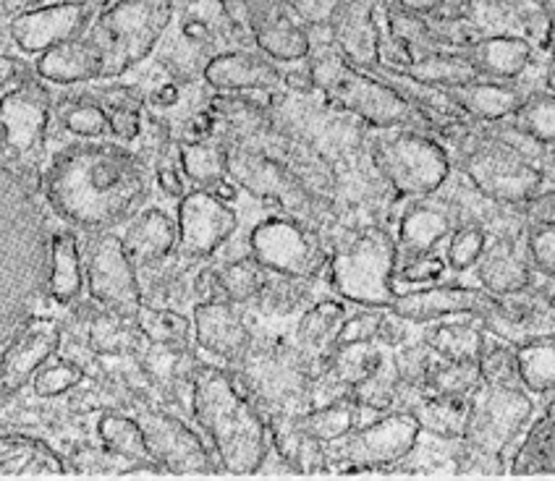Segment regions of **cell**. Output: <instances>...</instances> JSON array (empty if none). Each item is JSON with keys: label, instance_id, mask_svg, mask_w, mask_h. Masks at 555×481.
Segmentation results:
<instances>
[{"label": "cell", "instance_id": "cell-1", "mask_svg": "<svg viewBox=\"0 0 555 481\" xmlns=\"http://www.w3.org/2000/svg\"><path fill=\"white\" fill-rule=\"evenodd\" d=\"M42 194L61 223L81 236L118 231L153 202L155 179L134 144L66 142L42 166Z\"/></svg>", "mask_w": 555, "mask_h": 481}, {"label": "cell", "instance_id": "cell-2", "mask_svg": "<svg viewBox=\"0 0 555 481\" xmlns=\"http://www.w3.org/2000/svg\"><path fill=\"white\" fill-rule=\"evenodd\" d=\"M192 419L216 451L223 473H260L270 451L268 419L231 366L202 361L194 377Z\"/></svg>", "mask_w": 555, "mask_h": 481}, {"label": "cell", "instance_id": "cell-3", "mask_svg": "<svg viewBox=\"0 0 555 481\" xmlns=\"http://www.w3.org/2000/svg\"><path fill=\"white\" fill-rule=\"evenodd\" d=\"M399 246L393 231L380 225L362 227L333 246L327 262V283L333 296L351 307L390 309L399 296L396 288Z\"/></svg>", "mask_w": 555, "mask_h": 481}, {"label": "cell", "instance_id": "cell-4", "mask_svg": "<svg viewBox=\"0 0 555 481\" xmlns=\"http://www.w3.org/2000/svg\"><path fill=\"white\" fill-rule=\"evenodd\" d=\"M179 0H113L98 11L87 35L103 48V79H124L153 61Z\"/></svg>", "mask_w": 555, "mask_h": 481}, {"label": "cell", "instance_id": "cell-5", "mask_svg": "<svg viewBox=\"0 0 555 481\" xmlns=\"http://www.w3.org/2000/svg\"><path fill=\"white\" fill-rule=\"evenodd\" d=\"M370 160L399 199L438 194L453 173L451 152L435 134L414 129H370Z\"/></svg>", "mask_w": 555, "mask_h": 481}, {"label": "cell", "instance_id": "cell-6", "mask_svg": "<svg viewBox=\"0 0 555 481\" xmlns=\"http://www.w3.org/2000/svg\"><path fill=\"white\" fill-rule=\"evenodd\" d=\"M233 48H251L220 0H179L153 63L181 79H202L207 63Z\"/></svg>", "mask_w": 555, "mask_h": 481}, {"label": "cell", "instance_id": "cell-7", "mask_svg": "<svg viewBox=\"0 0 555 481\" xmlns=\"http://www.w3.org/2000/svg\"><path fill=\"white\" fill-rule=\"evenodd\" d=\"M422 440L409 411L380 414L340 440L325 445L327 473H377L399 468Z\"/></svg>", "mask_w": 555, "mask_h": 481}, {"label": "cell", "instance_id": "cell-8", "mask_svg": "<svg viewBox=\"0 0 555 481\" xmlns=\"http://www.w3.org/2000/svg\"><path fill=\"white\" fill-rule=\"evenodd\" d=\"M244 251L270 272L323 277L327 275L333 249H327L318 227L275 207L249 227L244 236Z\"/></svg>", "mask_w": 555, "mask_h": 481}, {"label": "cell", "instance_id": "cell-9", "mask_svg": "<svg viewBox=\"0 0 555 481\" xmlns=\"http://www.w3.org/2000/svg\"><path fill=\"white\" fill-rule=\"evenodd\" d=\"M55 87L40 76L18 90L3 94L0 123H3L5 162L14 168H37L48 162V144L55 131L53 118Z\"/></svg>", "mask_w": 555, "mask_h": 481}, {"label": "cell", "instance_id": "cell-10", "mask_svg": "<svg viewBox=\"0 0 555 481\" xmlns=\"http://www.w3.org/2000/svg\"><path fill=\"white\" fill-rule=\"evenodd\" d=\"M534 414H538V408H534L532 392L525 388H503V385L482 382V388L472 395L469 427H466L464 442L475 451L506 464Z\"/></svg>", "mask_w": 555, "mask_h": 481}, {"label": "cell", "instance_id": "cell-11", "mask_svg": "<svg viewBox=\"0 0 555 481\" xmlns=\"http://www.w3.org/2000/svg\"><path fill=\"white\" fill-rule=\"evenodd\" d=\"M134 414L163 473H223L216 451L192 416L155 403H142Z\"/></svg>", "mask_w": 555, "mask_h": 481}, {"label": "cell", "instance_id": "cell-12", "mask_svg": "<svg viewBox=\"0 0 555 481\" xmlns=\"http://www.w3.org/2000/svg\"><path fill=\"white\" fill-rule=\"evenodd\" d=\"M220 5L244 40L281 66L307 61L312 53L309 27L283 0H220Z\"/></svg>", "mask_w": 555, "mask_h": 481}, {"label": "cell", "instance_id": "cell-13", "mask_svg": "<svg viewBox=\"0 0 555 481\" xmlns=\"http://www.w3.org/2000/svg\"><path fill=\"white\" fill-rule=\"evenodd\" d=\"M87 296L108 312L137 316L142 312V283L129 251L124 249L121 233L103 231L85 236Z\"/></svg>", "mask_w": 555, "mask_h": 481}, {"label": "cell", "instance_id": "cell-14", "mask_svg": "<svg viewBox=\"0 0 555 481\" xmlns=\"http://www.w3.org/2000/svg\"><path fill=\"white\" fill-rule=\"evenodd\" d=\"M236 199L210 192V188L192 186L176 202V218H179V249L176 255L189 262H210L225 246L236 238L242 227Z\"/></svg>", "mask_w": 555, "mask_h": 481}, {"label": "cell", "instance_id": "cell-15", "mask_svg": "<svg viewBox=\"0 0 555 481\" xmlns=\"http://www.w3.org/2000/svg\"><path fill=\"white\" fill-rule=\"evenodd\" d=\"M98 9L87 0H53L22 14L3 18L5 46L18 50L24 58H40L50 48L77 40L90 31Z\"/></svg>", "mask_w": 555, "mask_h": 481}, {"label": "cell", "instance_id": "cell-16", "mask_svg": "<svg viewBox=\"0 0 555 481\" xmlns=\"http://www.w3.org/2000/svg\"><path fill=\"white\" fill-rule=\"evenodd\" d=\"M390 312L403 316L416 327L440 320H456V316L485 320V316L498 312V296L477 286V283L446 281L438 286L403 290L390 303Z\"/></svg>", "mask_w": 555, "mask_h": 481}, {"label": "cell", "instance_id": "cell-17", "mask_svg": "<svg viewBox=\"0 0 555 481\" xmlns=\"http://www.w3.org/2000/svg\"><path fill=\"white\" fill-rule=\"evenodd\" d=\"M63 343H66V330L55 316H29L3 346V364H0L3 398H14L24 388H29L31 377L55 353L63 351Z\"/></svg>", "mask_w": 555, "mask_h": 481}, {"label": "cell", "instance_id": "cell-18", "mask_svg": "<svg viewBox=\"0 0 555 481\" xmlns=\"http://www.w3.org/2000/svg\"><path fill=\"white\" fill-rule=\"evenodd\" d=\"M194 346L218 364L236 366L255 346V330L247 320V309L225 299L197 301L192 307Z\"/></svg>", "mask_w": 555, "mask_h": 481}, {"label": "cell", "instance_id": "cell-19", "mask_svg": "<svg viewBox=\"0 0 555 481\" xmlns=\"http://www.w3.org/2000/svg\"><path fill=\"white\" fill-rule=\"evenodd\" d=\"M462 214L440 194L406 199V207L396 220L393 238L399 246V259L440 251L451 233L462 225Z\"/></svg>", "mask_w": 555, "mask_h": 481}, {"label": "cell", "instance_id": "cell-20", "mask_svg": "<svg viewBox=\"0 0 555 481\" xmlns=\"http://www.w3.org/2000/svg\"><path fill=\"white\" fill-rule=\"evenodd\" d=\"M202 79L216 92H286V68L257 48H233L216 55Z\"/></svg>", "mask_w": 555, "mask_h": 481}, {"label": "cell", "instance_id": "cell-21", "mask_svg": "<svg viewBox=\"0 0 555 481\" xmlns=\"http://www.w3.org/2000/svg\"><path fill=\"white\" fill-rule=\"evenodd\" d=\"M333 46L349 66L375 72L383 63L380 55V22L377 3L372 0H340L331 18Z\"/></svg>", "mask_w": 555, "mask_h": 481}, {"label": "cell", "instance_id": "cell-22", "mask_svg": "<svg viewBox=\"0 0 555 481\" xmlns=\"http://www.w3.org/2000/svg\"><path fill=\"white\" fill-rule=\"evenodd\" d=\"M48 299L55 307L68 312L85 301L87 272H85V236L77 227L63 223L53 231L48 244V270H46Z\"/></svg>", "mask_w": 555, "mask_h": 481}, {"label": "cell", "instance_id": "cell-23", "mask_svg": "<svg viewBox=\"0 0 555 481\" xmlns=\"http://www.w3.org/2000/svg\"><path fill=\"white\" fill-rule=\"evenodd\" d=\"M124 249L134 259L137 270L163 262L179 249V218L176 210L150 202L124 227H118Z\"/></svg>", "mask_w": 555, "mask_h": 481}, {"label": "cell", "instance_id": "cell-24", "mask_svg": "<svg viewBox=\"0 0 555 481\" xmlns=\"http://www.w3.org/2000/svg\"><path fill=\"white\" fill-rule=\"evenodd\" d=\"M475 283L493 296H508L534 286L538 275H534L532 264L525 255V233H519V236H493L488 251L475 268Z\"/></svg>", "mask_w": 555, "mask_h": 481}, {"label": "cell", "instance_id": "cell-25", "mask_svg": "<svg viewBox=\"0 0 555 481\" xmlns=\"http://www.w3.org/2000/svg\"><path fill=\"white\" fill-rule=\"evenodd\" d=\"M35 72L50 87H81L100 81L105 72L103 48L90 35L77 37L35 58Z\"/></svg>", "mask_w": 555, "mask_h": 481}, {"label": "cell", "instance_id": "cell-26", "mask_svg": "<svg viewBox=\"0 0 555 481\" xmlns=\"http://www.w3.org/2000/svg\"><path fill=\"white\" fill-rule=\"evenodd\" d=\"M466 53L485 79L519 81L538 58L540 48L529 42L525 35L498 31V35H479V40Z\"/></svg>", "mask_w": 555, "mask_h": 481}, {"label": "cell", "instance_id": "cell-27", "mask_svg": "<svg viewBox=\"0 0 555 481\" xmlns=\"http://www.w3.org/2000/svg\"><path fill=\"white\" fill-rule=\"evenodd\" d=\"M354 312L351 303H346L338 296H323L320 301H314L312 307H307L305 312L299 314V322H296V346L312 359L314 369L325 364L331 359V353L336 351L338 335L344 330L346 320Z\"/></svg>", "mask_w": 555, "mask_h": 481}, {"label": "cell", "instance_id": "cell-28", "mask_svg": "<svg viewBox=\"0 0 555 481\" xmlns=\"http://www.w3.org/2000/svg\"><path fill=\"white\" fill-rule=\"evenodd\" d=\"M202 264L205 262H189V259L173 255L139 270L144 303L186 312V301H192V307L197 303V275Z\"/></svg>", "mask_w": 555, "mask_h": 481}, {"label": "cell", "instance_id": "cell-29", "mask_svg": "<svg viewBox=\"0 0 555 481\" xmlns=\"http://www.w3.org/2000/svg\"><path fill=\"white\" fill-rule=\"evenodd\" d=\"M53 118L55 131H61L66 142L72 139L74 142L113 139L108 113L85 87H55Z\"/></svg>", "mask_w": 555, "mask_h": 481}, {"label": "cell", "instance_id": "cell-30", "mask_svg": "<svg viewBox=\"0 0 555 481\" xmlns=\"http://www.w3.org/2000/svg\"><path fill=\"white\" fill-rule=\"evenodd\" d=\"M81 87L105 107L111 118L113 139L124 144H137L144 131V116H147L142 84L124 79H100Z\"/></svg>", "mask_w": 555, "mask_h": 481}, {"label": "cell", "instance_id": "cell-31", "mask_svg": "<svg viewBox=\"0 0 555 481\" xmlns=\"http://www.w3.org/2000/svg\"><path fill=\"white\" fill-rule=\"evenodd\" d=\"M448 92L466 113V118L477 120V123H503V120H511L527 98L516 81H495L485 79V76L464 87H453Z\"/></svg>", "mask_w": 555, "mask_h": 481}, {"label": "cell", "instance_id": "cell-32", "mask_svg": "<svg viewBox=\"0 0 555 481\" xmlns=\"http://www.w3.org/2000/svg\"><path fill=\"white\" fill-rule=\"evenodd\" d=\"M181 150V166L192 186L210 188L229 199H238L242 188L231 179L229 170V142L220 136L202 139V142H184Z\"/></svg>", "mask_w": 555, "mask_h": 481}, {"label": "cell", "instance_id": "cell-33", "mask_svg": "<svg viewBox=\"0 0 555 481\" xmlns=\"http://www.w3.org/2000/svg\"><path fill=\"white\" fill-rule=\"evenodd\" d=\"M0 473L3 477H42L68 473L66 455L55 451L42 437L27 432H5L0 440Z\"/></svg>", "mask_w": 555, "mask_h": 481}, {"label": "cell", "instance_id": "cell-34", "mask_svg": "<svg viewBox=\"0 0 555 481\" xmlns=\"http://www.w3.org/2000/svg\"><path fill=\"white\" fill-rule=\"evenodd\" d=\"M94 440H98L100 445L111 447L113 453L134 460L137 466L144 468V473H163L153 451H150L147 437H144V429L142 424H139L137 414H129V411L124 408L98 411V419H94Z\"/></svg>", "mask_w": 555, "mask_h": 481}, {"label": "cell", "instance_id": "cell-35", "mask_svg": "<svg viewBox=\"0 0 555 481\" xmlns=\"http://www.w3.org/2000/svg\"><path fill=\"white\" fill-rule=\"evenodd\" d=\"M144 346H147V340H144L137 316L98 309L90 327H87V351L98 359H137L144 351Z\"/></svg>", "mask_w": 555, "mask_h": 481}, {"label": "cell", "instance_id": "cell-36", "mask_svg": "<svg viewBox=\"0 0 555 481\" xmlns=\"http://www.w3.org/2000/svg\"><path fill=\"white\" fill-rule=\"evenodd\" d=\"M511 473H555V395L529 421L527 432L508 455Z\"/></svg>", "mask_w": 555, "mask_h": 481}, {"label": "cell", "instance_id": "cell-37", "mask_svg": "<svg viewBox=\"0 0 555 481\" xmlns=\"http://www.w3.org/2000/svg\"><path fill=\"white\" fill-rule=\"evenodd\" d=\"M472 398L435 395V392H420L409 403V414L420 421L422 434L440 437V440H464L469 427Z\"/></svg>", "mask_w": 555, "mask_h": 481}, {"label": "cell", "instance_id": "cell-38", "mask_svg": "<svg viewBox=\"0 0 555 481\" xmlns=\"http://www.w3.org/2000/svg\"><path fill=\"white\" fill-rule=\"evenodd\" d=\"M375 416L380 414H375L372 408L362 406L354 395H344V398H336V401L320 403V406L299 414V424L309 437L320 440L323 445H331V442L340 440V437L354 432V429L362 427V424L372 421Z\"/></svg>", "mask_w": 555, "mask_h": 481}, {"label": "cell", "instance_id": "cell-39", "mask_svg": "<svg viewBox=\"0 0 555 481\" xmlns=\"http://www.w3.org/2000/svg\"><path fill=\"white\" fill-rule=\"evenodd\" d=\"M420 338L433 348L435 356L448 361H477L479 351L485 343L482 320H472V316H456V320H440L422 325Z\"/></svg>", "mask_w": 555, "mask_h": 481}, {"label": "cell", "instance_id": "cell-40", "mask_svg": "<svg viewBox=\"0 0 555 481\" xmlns=\"http://www.w3.org/2000/svg\"><path fill=\"white\" fill-rule=\"evenodd\" d=\"M399 72L409 74L422 84L440 87V90H453V87H464L469 81L482 79L469 53H456V50H433V53L420 55Z\"/></svg>", "mask_w": 555, "mask_h": 481}, {"label": "cell", "instance_id": "cell-41", "mask_svg": "<svg viewBox=\"0 0 555 481\" xmlns=\"http://www.w3.org/2000/svg\"><path fill=\"white\" fill-rule=\"evenodd\" d=\"M362 406L375 411V414H393V411H406L414 395L403 388L399 372H396L393 353H386L380 364L370 372L362 382L351 390Z\"/></svg>", "mask_w": 555, "mask_h": 481}, {"label": "cell", "instance_id": "cell-42", "mask_svg": "<svg viewBox=\"0 0 555 481\" xmlns=\"http://www.w3.org/2000/svg\"><path fill=\"white\" fill-rule=\"evenodd\" d=\"M521 388L534 398L555 395V335L516 346Z\"/></svg>", "mask_w": 555, "mask_h": 481}, {"label": "cell", "instance_id": "cell-43", "mask_svg": "<svg viewBox=\"0 0 555 481\" xmlns=\"http://www.w3.org/2000/svg\"><path fill=\"white\" fill-rule=\"evenodd\" d=\"M490 240H493V231L485 223H477V220H466L451 233V238L446 240L440 251H443L453 281H462V275L475 272L479 259L488 251Z\"/></svg>", "mask_w": 555, "mask_h": 481}, {"label": "cell", "instance_id": "cell-44", "mask_svg": "<svg viewBox=\"0 0 555 481\" xmlns=\"http://www.w3.org/2000/svg\"><path fill=\"white\" fill-rule=\"evenodd\" d=\"M87 377H90L87 366L77 356L61 351L31 377L29 390L37 401H61V398L72 395L79 385H85Z\"/></svg>", "mask_w": 555, "mask_h": 481}, {"label": "cell", "instance_id": "cell-45", "mask_svg": "<svg viewBox=\"0 0 555 481\" xmlns=\"http://www.w3.org/2000/svg\"><path fill=\"white\" fill-rule=\"evenodd\" d=\"M139 327L147 343L155 346H194V320L184 309L147 307L137 314Z\"/></svg>", "mask_w": 555, "mask_h": 481}, {"label": "cell", "instance_id": "cell-46", "mask_svg": "<svg viewBox=\"0 0 555 481\" xmlns=\"http://www.w3.org/2000/svg\"><path fill=\"white\" fill-rule=\"evenodd\" d=\"M68 473H81V477H124V473H144L142 466L124 455L113 453L111 447L100 445L98 440L81 442L66 455Z\"/></svg>", "mask_w": 555, "mask_h": 481}, {"label": "cell", "instance_id": "cell-47", "mask_svg": "<svg viewBox=\"0 0 555 481\" xmlns=\"http://www.w3.org/2000/svg\"><path fill=\"white\" fill-rule=\"evenodd\" d=\"M511 123L521 134L540 142L542 147H555V92L545 90V87L529 92L525 103H521L519 110L511 118Z\"/></svg>", "mask_w": 555, "mask_h": 481}, {"label": "cell", "instance_id": "cell-48", "mask_svg": "<svg viewBox=\"0 0 555 481\" xmlns=\"http://www.w3.org/2000/svg\"><path fill=\"white\" fill-rule=\"evenodd\" d=\"M479 375L485 385H503V388H521L519 361H516V346L498 335H485L482 351L477 356Z\"/></svg>", "mask_w": 555, "mask_h": 481}, {"label": "cell", "instance_id": "cell-49", "mask_svg": "<svg viewBox=\"0 0 555 481\" xmlns=\"http://www.w3.org/2000/svg\"><path fill=\"white\" fill-rule=\"evenodd\" d=\"M479 388H482V375L477 361H448L438 356L425 390L435 395L472 398Z\"/></svg>", "mask_w": 555, "mask_h": 481}, {"label": "cell", "instance_id": "cell-50", "mask_svg": "<svg viewBox=\"0 0 555 481\" xmlns=\"http://www.w3.org/2000/svg\"><path fill=\"white\" fill-rule=\"evenodd\" d=\"M390 353H393V364H396V372H399L403 388L412 392L414 398L420 395V392H425L427 377H430L435 361H438L433 348L422 338H414V340H406V343L399 348H393Z\"/></svg>", "mask_w": 555, "mask_h": 481}, {"label": "cell", "instance_id": "cell-51", "mask_svg": "<svg viewBox=\"0 0 555 481\" xmlns=\"http://www.w3.org/2000/svg\"><path fill=\"white\" fill-rule=\"evenodd\" d=\"M448 275H451V270H448L443 251H430V255L399 259L393 281L399 294H403V290L412 288L438 286V283H446Z\"/></svg>", "mask_w": 555, "mask_h": 481}, {"label": "cell", "instance_id": "cell-52", "mask_svg": "<svg viewBox=\"0 0 555 481\" xmlns=\"http://www.w3.org/2000/svg\"><path fill=\"white\" fill-rule=\"evenodd\" d=\"M147 162H150V168H153L155 188L166 196V199L173 202V205L189 192V188H192V183H189L186 173H184V166H181L179 142L163 147L157 155L150 157Z\"/></svg>", "mask_w": 555, "mask_h": 481}, {"label": "cell", "instance_id": "cell-53", "mask_svg": "<svg viewBox=\"0 0 555 481\" xmlns=\"http://www.w3.org/2000/svg\"><path fill=\"white\" fill-rule=\"evenodd\" d=\"M525 255L529 259V264H532L534 275H555V227L527 225Z\"/></svg>", "mask_w": 555, "mask_h": 481}, {"label": "cell", "instance_id": "cell-54", "mask_svg": "<svg viewBox=\"0 0 555 481\" xmlns=\"http://www.w3.org/2000/svg\"><path fill=\"white\" fill-rule=\"evenodd\" d=\"M386 314H388V309L354 307V312L349 314L344 330H340V335H338V346L336 348L351 346V343H370V340H377Z\"/></svg>", "mask_w": 555, "mask_h": 481}, {"label": "cell", "instance_id": "cell-55", "mask_svg": "<svg viewBox=\"0 0 555 481\" xmlns=\"http://www.w3.org/2000/svg\"><path fill=\"white\" fill-rule=\"evenodd\" d=\"M525 214L527 225H547L555 227V186H545L532 199L519 207Z\"/></svg>", "mask_w": 555, "mask_h": 481}, {"label": "cell", "instance_id": "cell-56", "mask_svg": "<svg viewBox=\"0 0 555 481\" xmlns=\"http://www.w3.org/2000/svg\"><path fill=\"white\" fill-rule=\"evenodd\" d=\"M283 3H286L307 27H312V24H331L340 0H283Z\"/></svg>", "mask_w": 555, "mask_h": 481}, {"label": "cell", "instance_id": "cell-57", "mask_svg": "<svg viewBox=\"0 0 555 481\" xmlns=\"http://www.w3.org/2000/svg\"><path fill=\"white\" fill-rule=\"evenodd\" d=\"M416 16H448L453 0H393Z\"/></svg>", "mask_w": 555, "mask_h": 481}, {"label": "cell", "instance_id": "cell-58", "mask_svg": "<svg viewBox=\"0 0 555 481\" xmlns=\"http://www.w3.org/2000/svg\"><path fill=\"white\" fill-rule=\"evenodd\" d=\"M53 3V0H3V18L22 14V11L37 9V5Z\"/></svg>", "mask_w": 555, "mask_h": 481}, {"label": "cell", "instance_id": "cell-59", "mask_svg": "<svg viewBox=\"0 0 555 481\" xmlns=\"http://www.w3.org/2000/svg\"><path fill=\"white\" fill-rule=\"evenodd\" d=\"M547 74H545V90L555 92V24L551 27V37H547Z\"/></svg>", "mask_w": 555, "mask_h": 481}, {"label": "cell", "instance_id": "cell-60", "mask_svg": "<svg viewBox=\"0 0 555 481\" xmlns=\"http://www.w3.org/2000/svg\"><path fill=\"white\" fill-rule=\"evenodd\" d=\"M538 166L542 170V176H545L547 186H555V147H547L542 152Z\"/></svg>", "mask_w": 555, "mask_h": 481}, {"label": "cell", "instance_id": "cell-61", "mask_svg": "<svg viewBox=\"0 0 555 481\" xmlns=\"http://www.w3.org/2000/svg\"><path fill=\"white\" fill-rule=\"evenodd\" d=\"M538 288H540V294L545 296V301L555 309V275L538 277Z\"/></svg>", "mask_w": 555, "mask_h": 481}, {"label": "cell", "instance_id": "cell-62", "mask_svg": "<svg viewBox=\"0 0 555 481\" xmlns=\"http://www.w3.org/2000/svg\"><path fill=\"white\" fill-rule=\"evenodd\" d=\"M532 3L538 5L542 14H545V18L551 22V27H553L555 24V0H532Z\"/></svg>", "mask_w": 555, "mask_h": 481}]
</instances>
